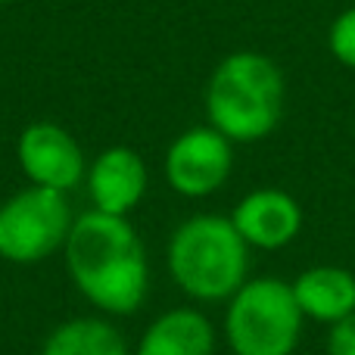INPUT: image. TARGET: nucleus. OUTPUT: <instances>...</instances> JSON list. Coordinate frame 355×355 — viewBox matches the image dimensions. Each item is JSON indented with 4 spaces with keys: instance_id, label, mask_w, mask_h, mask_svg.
Returning <instances> with one entry per match:
<instances>
[{
    "instance_id": "1",
    "label": "nucleus",
    "mask_w": 355,
    "mask_h": 355,
    "mask_svg": "<svg viewBox=\"0 0 355 355\" xmlns=\"http://www.w3.org/2000/svg\"><path fill=\"white\" fill-rule=\"evenodd\" d=\"M72 284L87 302L110 315H131L150 290L147 252L125 215L85 212L72 221L62 246Z\"/></svg>"
},
{
    "instance_id": "2",
    "label": "nucleus",
    "mask_w": 355,
    "mask_h": 355,
    "mask_svg": "<svg viewBox=\"0 0 355 355\" xmlns=\"http://www.w3.org/2000/svg\"><path fill=\"white\" fill-rule=\"evenodd\" d=\"M284 72L256 50H237L215 66L206 85V116L231 144L268 137L284 116Z\"/></svg>"
},
{
    "instance_id": "3",
    "label": "nucleus",
    "mask_w": 355,
    "mask_h": 355,
    "mask_svg": "<svg viewBox=\"0 0 355 355\" xmlns=\"http://www.w3.org/2000/svg\"><path fill=\"white\" fill-rule=\"evenodd\" d=\"M168 271L196 302H225L250 281V246L225 215H193L168 240Z\"/></svg>"
},
{
    "instance_id": "4",
    "label": "nucleus",
    "mask_w": 355,
    "mask_h": 355,
    "mask_svg": "<svg viewBox=\"0 0 355 355\" xmlns=\"http://www.w3.org/2000/svg\"><path fill=\"white\" fill-rule=\"evenodd\" d=\"M302 321L293 284L271 275L252 277L227 300L225 340L234 355H293Z\"/></svg>"
},
{
    "instance_id": "5",
    "label": "nucleus",
    "mask_w": 355,
    "mask_h": 355,
    "mask_svg": "<svg viewBox=\"0 0 355 355\" xmlns=\"http://www.w3.org/2000/svg\"><path fill=\"white\" fill-rule=\"evenodd\" d=\"M72 231V209L62 190L25 187L0 202V259L35 265L60 252Z\"/></svg>"
},
{
    "instance_id": "6",
    "label": "nucleus",
    "mask_w": 355,
    "mask_h": 355,
    "mask_svg": "<svg viewBox=\"0 0 355 355\" xmlns=\"http://www.w3.org/2000/svg\"><path fill=\"white\" fill-rule=\"evenodd\" d=\"M234 150L212 125L178 135L166 153V181L181 196H209L231 178Z\"/></svg>"
},
{
    "instance_id": "7",
    "label": "nucleus",
    "mask_w": 355,
    "mask_h": 355,
    "mask_svg": "<svg viewBox=\"0 0 355 355\" xmlns=\"http://www.w3.org/2000/svg\"><path fill=\"white\" fill-rule=\"evenodd\" d=\"M19 166L35 187L72 190L85 178V153L66 128L35 122L19 137Z\"/></svg>"
},
{
    "instance_id": "8",
    "label": "nucleus",
    "mask_w": 355,
    "mask_h": 355,
    "mask_svg": "<svg viewBox=\"0 0 355 355\" xmlns=\"http://www.w3.org/2000/svg\"><path fill=\"white\" fill-rule=\"evenodd\" d=\"M237 234L256 250H284L302 231V209L287 190L262 187L246 193L231 215Z\"/></svg>"
},
{
    "instance_id": "9",
    "label": "nucleus",
    "mask_w": 355,
    "mask_h": 355,
    "mask_svg": "<svg viewBox=\"0 0 355 355\" xmlns=\"http://www.w3.org/2000/svg\"><path fill=\"white\" fill-rule=\"evenodd\" d=\"M87 190L100 212L125 215L141 206L147 193V162L131 147H110L87 172Z\"/></svg>"
},
{
    "instance_id": "10",
    "label": "nucleus",
    "mask_w": 355,
    "mask_h": 355,
    "mask_svg": "<svg viewBox=\"0 0 355 355\" xmlns=\"http://www.w3.org/2000/svg\"><path fill=\"white\" fill-rule=\"evenodd\" d=\"M302 315L321 324H337L355 312V275L340 265H315L293 281Z\"/></svg>"
},
{
    "instance_id": "11",
    "label": "nucleus",
    "mask_w": 355,
    "mask_h": 355,
    "mask_svg": "<svg viewBox=\"0 0 355 355\" xmlns=\"http://www.w3.org/2000/svg\"><path fill=\"white\" fill-rule=\"evenodd\" d=\"M215 327L196 309H172L159 315L141 337L135 355H212Z\"/></svg>"
},
{
    "instance_id": "12",
    "label": "nucleus",
    "mask_w": 355,
    "mask_h": 355,
    "mask_svg": "<svg viewBox=\"0 0 355 355\" xmlns=\"http://www.w3.org/2000/svg\"><path fill=\"white\" fill-rule=\"evenodd\" d=\"M41 355H128V343L100 318H72L44 340Z\"/></svg>"
},
{
    "instance_id": "13",
    "label": "nucleus",
    "mask_w": 355,
    "mask_h": 355,
    "mask_svg": "<svg viewBox=\"0 0 355 355\" xmlns=\"http://www.w3.org/2000/svg\"><path fill=\"white\" fill-rule=\"evenodd\" d=\"M327 50L346 69H355V6L343 10L327 28Z\"/></svg>"
},
{
    "instance_id": "14",
    "label": "nucleus",
    "mask_w": 355,
    "mask_h": 355,
    "mask_svg": "<svg viewBox=\"0 0 355 355\" xmlns=\"http://www.w3.org/2000/svg\"><path fill=\"white\" fill-rule=\"evenodd\" d=\"M327 355H355V312L349 318L331 324V334H327Z\"/></svg>"
},
{
    "instance_id": "15",
    "label": "nucleus",
    "mask_w": 355,
    "mask_h": 355,
    "mask_svg": "<svg viewBox=\"0 0 355 355\" xmlns=\"http://www.w3.org/2000/svg\"><path fill=\"white\" fill-rule=\"evenodd\" d=\"M0 3H10V0H0Z\"/></svg>"
}]
</instances>
